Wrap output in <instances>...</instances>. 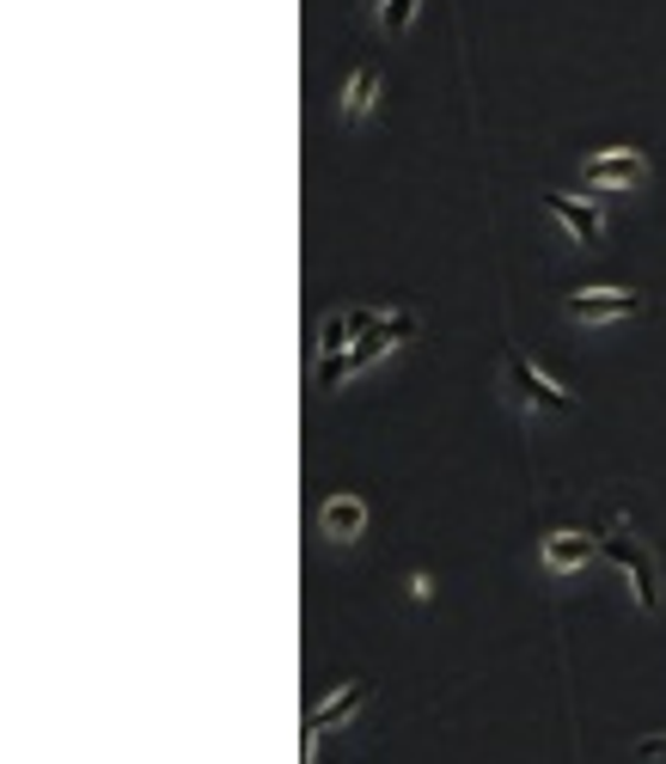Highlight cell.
I'll use <instances>...</instances> for the list:
<instances>
[{"label": "cell", "mask_w": 666, "mask_h": 764, "mask_svg": "<svg viewBox=\"0 0 666 764\" xmlns=\"http://www.w3.org/2000/svg\"><path fill=\"white\" fill-rule=\"evenodd\" d=\"M605 556H612V563L630 575V587H636V606L642 612H660V569H654L648 551H642V539L612 532V539H605Z\"/></svg>", "instance_id": "cell-2"}, {"label": "cell", "mask_w": 666, "mask_h": 764, "mask_svg": "<svg viewBox=\"0 0 666 764\" xmlns=\"http://www.w3.org/2000/svg\"><path fill=\"white\" fill-rule=\"evenodd\" d=\"M593 563V539L581 532H550L545 539V569L550 575H569V569H588Z\"/></svg>", "instance_id": "cell-9"}, {"label": "cell", "mask_w": 666, "mask_h": 764, "mask_svg": "<svg viewBox=\"0 0 666 764\" xmlns=\"http://www.w3.org/2000/svg\"><path fill=\"white\" fill-rule=\"evenodd\" d=\"M361 710H367V679H349V686H342V691H330V698L318 703L313 715H306V728H313V734H330V728L355 722Z\"/></svg>", "instance_id": "cell-7"}, {"label": "cell", "mask_w": 666, "mask_h": 764, "mask_svg": "<svg viewBox=\"0 0 666 764\" xmlns=\"http://www.w3.org/2000/svg\"><path fill=\"white\" fill-rule=\"evenodd\" d=\"M636 312H642V294H630V288L569 294V318H575V325H612V318H636Z\"/></svg>", "instance_id": "cell-4"}, {"label": "cell", "mask_w": 666, "mask_h": 764, "mask_svg": "<svg viewBox=\"0 0 666 764\" xmlns=\"http://www.w3.org/2000/svg\"><path fill=\"white\" fill-rule=\"evenodd\" d=\"M355 349V325L349 312H330L325 325H318V356H349Z\"/></svg>", "instance_id": "cell-10"}, {"label": "cell", "mask_w": 666, "mask_h": 764, "mask_svg": "<svg viewBox=\"0 0 666 764\" xmlns=\"http://www.w3.org/2000/svg\"><path fill=\"white\" fill-rule=\"evenodd\" d=\"M416 7H422V0H385V31H410Z\"/></svg>", "instance_id": "cell-12"}, {"label": "cell", "mask_w": 666, "mask_h": 764, "mask_svg": "<svg viewBox=\"0 0 666 764\" xmlns=\"http://www.w3.org/2000/svg\"><path fill=\"white\" fill-rule=\"evenodd\" d=\"M642 178H648V159L642 153H593V159H581V184H593V190H636Z\"/></svg>", "instance_id": "cell-5"}, {"label": "cell", "mask_w": 666, "mask_h": 764, "mask_svg": "<svg viewBox=\"0 0 666 764\" xmlns=\"http://www.w3.org/2000/svg\"><path fill=\"white\" fill-rule=\"evenodd\" d=\"M508 385H514V392H520L532 410H550V416H569V410H575V397L562 392V385L550 380V373H538L532 361L520 356V349L508 356Z\"/></svg>", "instance_id": "cell-3"}, {"label": "cell", "mask_w": 666, "mask_h": 764, "mask_svg": "<svg viewBox=\"0 0 666 764\" xmlns=\"http://www.w3.org/2000/svg\"><path fill=\"white\" fill-rule=\"evenodd\" d=\"M636 758H666V734H648V740H636Z\"/></svg>", "instance_id": "cell-13"}, {"label": "cell", "mask_w": 666, "mask_h": 764, "mask_svg": "<svg viewBox=\"0 0 666 764\" xmlns=\"http://www.w3.org/2000/svg\"><path fill=\"white\" fill-rule=\"evenodd\" d=\"M373 93H379V74H373V67H355L349 93H342V117H367V105H373Z\"/></svg>", "instance_id": "cell-11"}, {"label": "cell", "mask_w": 666, "mask_h": 764, "mask_svg": "<svg viewBox=\"0 0 666 764\" xmlns=\"http://www.w3.org/2000/svg\"><path fill=\"white\" fill-rule=\"evenodd\" d=\"M410 599H434V581L422 575V569H416V575H410Z\"/></svg>", "instance_id": "cell-14"}, {"label": "cell", "mask_w": 666, "mask_h": 764, "mask_svg": "<svg viewBox=\"0 0 666 764\" xmlns=\"http://www.w3.org/2000/svg\"><path fill=\"white\" fill-rule=\"evenodd\" d=\"M545 209L575 233V245H600V238H605V214L593 209V202H575V197H562V190H545Z\"/></svg>", "instance_id": "cell-6"}, {"label": "cell", "mask_w": 666, "mask_h": 764, "mask_svg": "<svg viewBox=\"0 0 666 764\" xmlns=\"http://www.w3.org/2000/svg\"><path fill=\"white\" fill-rule=\"evenodd\" d=\"M416 330H422V318H416V312H392V318H379V330L355 337V349H349V356H318V373H313V380H318V392H337V385L349 380V373L373 368V361L385 356V349L410 343Z\"/></svg>", "instance_id": "cell-1"}, {"label": "cell", "mask_w": 666, "mask_h": 764, "mask_svg": "<svg viewBox=\"0 0 666 764\" xmlns=\"http://www.w3.org/2000/svg\"><path fill=\"white\" fill-rule=\"evenodd\" d=\"M318 527H325V539L355 544L367 532V501L361 496H330L325 508H318Z\"/></svg>", "instance_id": "cell-8"}]
</instances>
